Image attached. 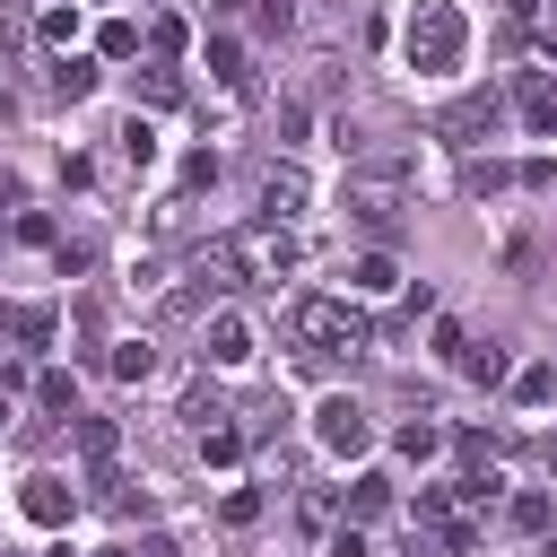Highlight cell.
I'll return each mask as SVG.
<instances>
[{"instance_id":"8d00e7d4","label":"cell","mask_w":557,"mask_h":557,"mask_svg":"<svg viewBox=\"0 0 557 557\" xmlns=\"http://www.w3.org/2000/svg\"><path fill=\"white\" fill-rule=\"evenodd\" d=\"M513 9H522V17H531V9H548V0H513Z\"/></svg>"},{"instance_id":"7c38bea8","label":"cell","mask_w":557,"mask_h":557,"mask_svg":"<svg viewBox=\"0 0 557 557\" xmlns=\"http://www.w3.org/2000/svg\"><path fill=\"white\" fill-rule=\"evenodd\" d=\"M209 78H218L226 96H252V70H244V44H235V35H209Z\"/></svg>"},{"instance_id":"d4e9b609","label":"cell","mask_w":557,"mask_h":557,"mask_svg":"<svg viewBox=\"0 0 557 557\" xmlns=\"http://www.w3.org/2000/svg\"><path fill=\"white\" fill-rule=\"evenodd\" d=\"M209 183H218V157H209V148H200V157H183V200H191V191H209Z\"/></svg>"},{"instance_id":"ba28073f","label":"cell","mask_w":557,"mask_h":557,"mask_svg":"<svg viewBox=\"0 0 557 557\" xmlns=\"http://www.w3.org/2000/svg\"><path fill=\"white\" fill-rule=\"evenodd\" d=\"M252 348H261V339H252V322H244V313H226V305H218V313L200 322V357H209V366H226V374H235V366H252Z\"/></svg>"},{"instance_id":"60d3db41","label":"cell","mask_w":557,"mask_h":557,"mask_svg":"<svg viewBox=\"0 0 557 557\" xmlns=\"http://www.w3.org/2000/svg\"><path fill=\"white\" fill-rule=\"evenodd\" d=\"M9 191H17V183H9V174H0V200H9Z\"/></svg>"},{"instance_id":"ac0fdd59","label":"cell","mask_w":557,"mask_h":557,"mask_svg":"<svg viewBox=\"0 0 557 557\" xmlns=\"http://www.w3.org/2000/svg\"><path fill=\"white\" fill-rule=\"evenodd\" d=\"M113 374L122 383H148L157 374V339H113Z\"/></svg>"},{"instance_id":"44dd1931","label":"cell","mask_w":557,"mask_h":557,"mask_svg":"<svg viewBox=\"0 0 557 557\" xmlns=\"http://www.w3.org/2000/svg\"><path fill=\"white\" fill-rule=\"evenodd\" d=\"M139 96H148V104H183V70H165V61L139 70Z\"/></svg>"},{"instance_id":"2e32d148","label":"cell","mask_w":557,"mask_h":557,"mask_svg":"<svg viewBox=\"0 0 557 557\" xmlns=\"http://www.w3.org/2000/svg\"><path fill=\"white\" fill-rule=\"evenodd\" d=\"M453 366H461V374H470V383H505V374H513V366H505V348H496V339H487V348H479V339H461V357H453Z\"/></svg>"},{"instance_id":"836d02e7","label":"cell","mask_w":557,"mask_h":557,"mask_svg":"<svg viewBox=\"0 0 557 557\" xmlns=\"http://www.w3.org/2000/svg\"><path fill=\"white\" fill-rule=\"evenodd\" d=\"M131 557H174V540H139V548H131Z\"/></svg>"},{"instance_id":"8fae6325","label":"cell","mask_w":557,"mask_h":557,"mask_svg":"<svg viewBox=\"0 0 557 557\" xmlns=\"http://www.w3.org/2000/svg\"><path fill=\"white\" fill-rule=\"evenodd\" d=\"M52 331H61L52 305H0V339L9 348H52Z\"/></svg>"},{"instance_id":"1f68e13d","label":"cell","mask_w":557,"mask_h":557,"mask_svg":"<svg viewBox=\"0 0 557 557\" xmlns=\"http://www.w3.org/2000/svg\"><path fill=\"white\" fill-rule=\"evenodd\" d=\"M331 557H366V522H339L331 531Z\"/></svg>"},{"instance_id":"4dcf8cb0","label":"cell","mask_w":557,"mask_h":557,"mask_svg":"<svg viewBox=\"0 0 557 557\" xmlns=\"http://www.w3.org/2000/svg\"><path fill=\"white\" fill-rule=\"evenodd\" d=\"M96 44H104V52H113V61H122V52H139V26H122V17H113V26H104V35H96Z\"/></svg>"},{"instance_id":"5bb4252c","label":"cell","mask_w":557,"mask_h":557,"mask_svg":"<svg viewBox=\"0 0 557 557\" xmlns=\"http://www.w3.org/2000/svg\"><path fill=\"white\" fill-rule=\"evenodd\" d=\"M392 287H400V261H392V252L348 261V296H392Z\"/></svg>"},{"instance_id":"f1b7e54d","label":"cell","mask_w":557,"mask_h":557,"mask_svg":"<svg viewBox=\"0 0 557 557\" xmlns=\"http://www.w3.org/2000/svg\"><path fill=\"white\" fill-rule=\"evenodd\" d=\"M78 35V9H44V44H70Z\"/></svg>"},{"instance_id":"ffe728a7","label":"cell","mask_w":557,"mask_h":557,"mask_svg":"<svg viewBox=\"0 0 557 557\" xmlns=\"http://www.w3.org/2000/svg\"><path fill=\"white\" fill-rule=\"evenodd\" d=\"M505 383H513V400H531V409L557 400V366H522V374H505Z\"/></svg>"},{"instance_id":"52a82bcc","label":"cell","mask_w":557,"mask_h":557,"mask_svg":"<svg viewBox=\"0 0 557 557\" xmlns=\"http://www.w3.org/2000/svg\"><path fill=\"white\" fill-rule=\"evenodd\" d=\"M17 513H26V522H44V531H70V513H78V487H70L61 470H35V479L17 487Z\"/></svg>"},{"instance_id":"ab89813d","label":"cell","mask_w":557,"mask_h":557,"mask_svg":"<svg viewBox=\"0 0 557 557\" xmlns=\"http://www.w3.org/2000/svg\"><path fill=\"white\" fill-rule=\"evenodd\" d=\"M52 557H78V548H70V540H61V548H52Z\"/></svg>"},{"instance_id":"d6a6232c","label":"cell","mask_w":557,"mask_h":557,"mask_svg":"<svg viewBox=\"0 0 557 557\" xmlns=\"http://www.w3.org/2000/svg\"><path fill=\"white\" fill-rule=\"evenodd\" d=\"M409 557H461L453 540H435V531H409Z\"/></svg>"},{"instance_id":"d590c367","label":"cell","mask_w":557,"mask_h":557,"mask_svg":"<svg viewBox=\"0 0 557 557\" xmlns=\"http://www.w3.org/2000/svg\"><path fill=\"white\" fill-rule=\"evenodd\" d=\"M540 461H548V470H557V435H548V444H540Z\"/></svg>"},{"instance_id":"f546056e","label":"cell","mask_w":557,"mask_h":557,"mask_svg":"<svg viewBox=\"0 0 557 557\" xmlns=\"http://www.w3.org/2000/svg\"><path fill=\"white\" fill-rule=\"evenodd\" d=\"M148 44H157V52L174 61V52H183V17H157V26H148Z\"/></svg>"},{"instance_id":"9a60e30c","label":"cell","mask_w":557,"mask_h":557,"mask_svg":"<svg viewBox=\"0 0 557 557\" xmlns=\"http://www.w3.org/2000/svg\"><path fill=\"white\" fill-rule=\"evenodd\" d=\"M52 96H70V104L96 96V61H87V52H61V61H52Z\"/></svg>"},{"instance_id":"603a6c76","label":"cell","mask_w":557,"mask_h":557,"mask_svg":"<svg viewBox=\"0 0 557 557\" xmlns=\"http://www.w3.org/2000/svg\"><path fill=\"white\" fill-rule=\"evenodd\" d=\"M400 453H409V461H435V453H444V435H435L426 418H409V426H400Z\"/></svg>"},{"instance_id":"e575fe53","label":"cell","mask_w":557,"mask_h":557,"mask_svg":"<svg viewBox=\"0 0 557 557\" xmlns=\"http://www.w3.org/2000/svg\"><path fill=\"white\" fill-rule=\"evenodd\" d=\"M540 52H548V61H557V26H548V35H540Z\"/></svg>"},{"instance_id":"83f0119b","label":"cell","mask_w":557,"mask_h":557,"mask_svg":"<svg viewBox=\"0 0 557 557\" xmlns=\"http://www.w3.org/2000/svg\"><path fill=\"white\" fill-rule=\"evenodd\" d=\"M252 26H261V35H287V26H296V9H287V0H261V9H252Z\"/></svg>"},{"instance_id":"484cf974","label":"cell","mask_w":557,"mask_h":557,"mask_svg":"<svg viewBox=\"0 0 557 557\" xmlns=\"http://www.w3.org/2000/svg\"><path fill=\"white\" fill-rule=\"evenodd\" d=\"M218 513H226V522H235V531H244V522H261V487H235V496H226V505H218Z\"/></svg>"},{"instance_id":"277c9868","label":"cell","mask_w":557,"mask_h":557,"mask_svg":"<svg viewBox=\"0 0 557 557\" xmlns=\"http://www.w3.org/2000/svg\"><path fill=\"white\" fill-rule=\"evenodd\" d=\"M313 444H322L331 461H357V453L374 444V426H366V400H357V392H322V409H313Z\"/></svg>"},{"instance_id":"4316f807","label":"cell","mask_w":557,"mask_h":557,"mask_svg":"<svg viewBox=\"0 0 557 557\" xmlns=\"http://www.w3.org/2000/svg\"><path fill=\"white\" fill-rule=\"evenodd\" d=\"M513 531H548V496L522 487V496H513Z\"/></svg>"},{"instance_id":"cb8c5ba5","label":"cell","mask_w":557,"mask_h":557,"mask_svg":"<svg viewBox=\"0 0 557 557\" xmlns=\"http://www.w3.org/2000/svg\"><path fill=\"white\" fill-rule=\"evenodd\" d=\"M505 183H513V174H505V165H487V157H470V165H461V191H505Z\"/></svg>"},{"instance_id":"7402d4cb","label":"cell","mask_w":557,"mask_h":557,"mask_svg":"<svg viewBox=\"0 0 557 557\" xmlns=\"http://www.w3.org/2000/svg\"><path fill=\"white\" fill-rule=\"evenodd\" d=\"M35 400H44V409H78V383H70L61 366H44V374H35Z\"/></svg>"},{"instance_id":"6da1fadb","label":"cell","mask_w":557,"mask_h":557,"mask_svg":"<svg viewBox=\"0 0 557 557\" xmlns=\"http://www.w3.org/2000/svg\"><path fill=\"white\" fill-rule=\"evenodd\" d=\"M400 52H409L418 78L461 70V52H470V17H461V0H409V17H400Z\"/></svg>"},{"instance_id":"30bf717a","label":"cell","mask_w":557,"mask_h":557,"mask_svg":"<svg viewBox=\"0 0 557 557\" xmlns=\"http://www.w3.org/2000/svg\"><path fill=\"white\" fill-rule=\"evenodd\" d=\"M453 453H461V470H470V479H496V461L513 453V435H505V426H461V435H453Z\"/></svg>"},{"instance_id":"9c48e42d","label":"cell","mask_w":557,"mask_h":557,"mask_svg":"<svg viewBox=\"0 0 557 557\" xmlns=\"http://www.w3.org/2000/svg\"><path fill=\"white\" fill-rule=\"evenodd\" d=\"M513 113H522L531 139H557V78H548V70H522V78H513Z\"/></svg>"},{"instance_id":"4fadbf2b","label":"cell","mask_w":557,"mask_h":557,"mask_svg":"<svg viewBox=\"0 0 557 557\" xmlns=\"http://www.w3.org/2000/svg\"><path fill=\"white\" fill-rule=\"evenodd\" d=\"M383 513H392V479L383 470H357L348 479V522H383Z\"/></svg>"},{"instance_id":"74e56055","label":"cell","mask_w":557,"mask_h":557,"mask_svg":"<svg viewBox=\"0 0 557 557\" xmlns=\"http://www.w3.org/2000/svg\"><path fill=\"white\" fill-rule=\"evenodd\" d=\"M540 540H548V557H557V522H548V531H540Z\"/></svg>"},{"instance_id":"7a4b0ae2","label":"cell","mask_w":557,"mask_h":557,"mask_svg":"<svg viewBox=\"0 0 557 557\" xmlns=\"http://www.w3.org/2000/svg\"><path fill=\"white\" fill-rule=\"evenodd\" d=\"M287 331H296V357H339V348H366L374 322L357 296H296L287 305Z\"/></svg>"},{"instance_id":"d6986e66","label":"cell","mask_w":557,"mask_h":557,"mask_svg":"<svg viewBox=\"0 0 557 557\" xmlns=\"http://www.w3.org/2000/svg\"><path fill=\"white\" fill-rule=\"evenodd\" d=\"M113 139H122V165H139V174H148V165H157V131H148V122H139V113H131V122H122V131H113Z\"/></svg>"},{"instance_id":"8992f818","label":"cell","mask_w":557,"mask_h":557,"mask_svg":"<svg viewBox=\"0 0 557 557\" xmlns=\"http://www.w3.org/2000/svg\"><path fill=\"white\" fill-rule=\"evenodd\" d=\"M252 200H261V218H296V209H313V174L296 157H270L252 174Z\"/></svg>"},{"instance_id":"f35d334b","label":"cell","mask_w":557,"mask_h":557,"mask_svg":"<svg viewBox=\"0 0 557 557\" xmlns=\"http://www.w3.org/2000/svg\"><path fill=\"white\" fill-rule=\"evenodd\" d=\"M0 426H9V383H0Z\"/></svg>"},{"instance_id":"5b68a950","label":"cell","mask_w":557,"mask_h":557,"mask_svg":"<svg viewBox=\"0 0 557 557\" xmlns=\"http://www.w3.org/2000/svg\"><path fill=\"white\" fill-rule=\"evenodd\" d=\"M505 131V96L496 87H470V96H453L444 113H435V139H453V148H479V139H496Z\"/></svg>"},{"instance_id":"3957f363","label":"cell","mask_w":557,"mask_h":557,"mask_svg":"<svg viewBox=\"0 0 557 557\" xmlns=\"http://www.w3.org/2000/svg\"><path fill=\"white\" fill-rule=\"evenodd\" d=\"M226 261H235V278H296L305 270V235L287 218H261V226L226 235Z\"/></svg>"},{"instance_id":"e0dca14e","label":"cell","mask_w":557,"mask_h":557,"mask_svg":"<svg viewBox=\"0 0 557 557\" xmlns=\"http://www.w3.org/2000/svg\"><path fill=\"white\" fill-rule=\"evenodd\" d=\"M244 444H252V435H244L235 418H209V426H200V461H244Z\"/></svg>"}]
</instances>
